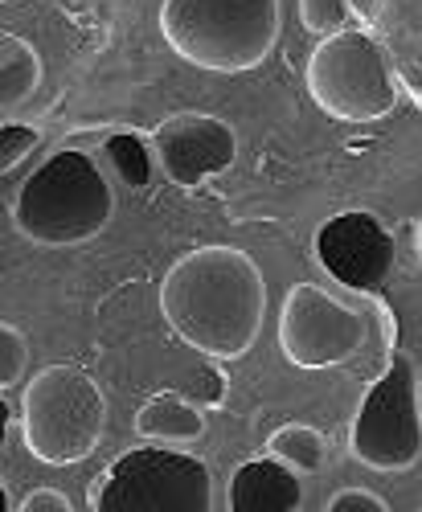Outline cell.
Instances as JSON below:
<instances>
[{
	"instance_id": "12",
	"label": "cell",
	"mask_w": 422,
	"mask_h": 512,
	"mask_svg": "<svg viewBox=\"0 0 422 512\" xmlns=\"http://www.w3.org/2000/svg\"><path fill=\"white\" fill-rule=\"evenodd\" d=\"M136 435L148 443H168V447H189L205 439V414L185 398V394H156L136 410Z\"/></svg>"
},
{
	"instance_id": "4",
	"label": "cell",
	"mask_w": 422,
	"mask_h": 512,
	"mask_svg": "<svg viewBox=\"0 0 422 512\" xmlns=\"http://www.w3.org/2000/svg\"><path fill=\"white\" fill-rule=\"evenodd\" d=\"M107 398L99 381L70 361L46 365L21 394V435L33 459L50 467L82 463L103 439Z\"/></svg>"
},
{
	"instance_id": "18",
	"label": "cell",
	"mask_w": 422,
	"mask_h": 512,
	"mask_svg": "<svg viewBox=\"0 0 422 512\" xmlns=\"http://www.w3.org/2000/svg\"><path fill=\"white\" fill-rule=\"evenodd\" d=\"M37 140H41L37 127L5 119V127H0V168H5V177L13 173V168H21V160L37 148Z\"/></svg>"
},
{
	"instance_id": "8",
	"label": "cell",
	"mask_w": 422,
	"mask_h": 512,
	"mask_svg": "<svg viewBox=\"0 0 422 512\" xmlns=\"http://www.w3.org/2000/svg\"><path fill=\"white\" fill-rule=\"evenodd\" d=\"M279 349L295 369H336L365 349V316L316 283H295L279 308Z\"/></svg>"
},
{
	"instance_id": "14",
	"label": "cell",
	"mask_w": 422,
	"mask_h": 512,
	"mask_svg": "<svg viewBox=\"0 0 422 512\" xmlns=\"http://www.w3.org/2000/svg\"><path fill=\"white\" fill-rule=\"evenodd\" d=\"M267 451L275 459H283L287 467H295L300 476H316L320 467L328 463V443H324V435L316 431V426H308V422H283L279 431L271 435Z\"/></svg>"
},
{
	"instance_id": "15",
	"label": "cell",
	"mask_w": 422,
	"mask_h": 512,
	"mask_svg": "<svg viewBox=\"0 0 422 512\" xmlns=\"http://www.w3.org/2000/svg\"><path fill=\"white\" fill-rule=\"evenodd\" d=\"M107 160H111V168H115L119 181L128 185V189H144V185L152 181V152H148V144H144L140 136H132V132L107 136Z\"/></svg>"
},
{
	"instance_id": "2",
	"label": "cell",
	"mask_w": 422,
	"mask_h": 512,
	"mask_svg": "<svg viewBox=\"0 0 422 512\" xmlns=\"http://www.w3.org/2000/svg\"><path fill=\"white\" fill-rule=\"evenodd\" d=\"M283 29L279 0H164L160 37L181 62L209 74L259 70Z\"/></svg>"
},
{
	"instance_id": "17",
	"label": "cell",
	"mask_w": 422,
	"mask_h": 512,
	"mask_svg": "<svg viewBox=\"0 0 422 512\" xmlns=\"http://www.w3.org/2000/svg\"><path fill=\"white\" fill-rule=\"evenodd\" d=\"M25 361H29V345H25V332L17 324H0V390H9L21 381L25 373Z\"/></svg>"
},
{
	"instance_id": "3",
	"label": "cell",
	"mask_w": 422,
	"mask_h": 512,
	"mask_svg": "<svg viewBox=\"0 0 422 512\" xmlns=\"http://www.w3.org/2000/svg\"><path fill=\"white\" fill-rule=\"evenodd\" d=\"M115 193L103 168L87 156L62 148L21 185L13 201V226L37 246H82L107 230Z\"/></svg>"
},
{
	"instance_id": "7",
	"label": "cell",
	"mask_w": 422,
	"mask_h": 512,
	"mask_svg": "<svg viewBox=\"0 0 422 512\" xmlns=\"http://www.w3.org/2000/svg\"><path fill=\"white\" fill-rule=\"evenodd\" d=\"M349 451L373 472H406L422 455V390L406 357H398L365 390L349 431Z\"/></svg>"
},
{
	"instance_id": "5",
	"label": "cell",
	"mask_w": 422,
	"mask_h": 512,
	"mask_svg": "<svg viewBox=\"0 0 422 512\" xmlns=\"http://www.w3.org/2000/svg\"><path fill=\"white\" fill-rule=\"evenodd\" d=\"M95 512H209L214 472L168 443L123 451L91 488Z\"/></svg>"
},
{
	"instance_id": "13",
	"label": "cell",
	"mask_w": 422,
	"mask_h": 512,
	"mask_svg": "<svg viewBox=\"0 0 422 512\" xmlns=\"http://www.w3.org/2000/svg\"><path fill=\"white\" fill-rule=\"evenodd\" d=\"M41 74H46L41 70V54L25 37L5 29V37H0V111H5V119L37 95Z\"/></svg>"
},
{
	"instance_id": "19",
	"label": "cell",
	"mask_w": 422,
	"mask_h": 512,
	"mask_svg": "<svg viewBox=\"0 0 422 512\" xmlns=\"http://www.w3.org/2000/svg\"><path fill=\"white\" fill-rule=\"evenodd\" d=\"M324 508L328 512H390L386 496H377L373 488H341V492H332Z\"/></svg>"
},
{
	"instance_id": "16",
	"label": "cell",
	"mask_w": 422,
	"mask_h": 512,
	"mask_svg": "<svg viewBox=\"0 0 422 512\" xmlns=\"http://www.w3.org/2000/svg\"><path fill=\"white\" fill-rule=\"evenodd\" d=\"M353 13L349 0H300V21L308 33L316 37H332V33H341L345 17Z\"/></svg>"
},
{
	"instance_id": "6",
	"label": "cell",
	"mask_w": 422,
	"mask_h": 512,
	"mask_svg": "<svg viewBox=\"0 0 422 512\" xmlns=\"http://www.w3.org/2000/svg\"><path fill=\"white\" fill-rule=\"evenodd\" d=\"M304 82H308L312 103L324 115L345 119V123L382 119L398 103L390 54L365 29H353V33L341 29L324 37L308 58Z\"/></svg>"
},
{
	"instance_id": "21",
	"label": "cell",
	"mask_w": 422,
	"mask_h": 512,
	"mask_svg": "<svg viewBox=\"0 0 422 512\" xmlns=\"http://www.w3.org/2000/svg\"><path fill=\"white\" fill-rule=\"evenodd\" d=\"M349 5H353V13H357L365 25H373L377 17H382V5H386V0H349Z\"/></svg>"
},
{
	"instance_id": "9",
	"label": "cell",
	"mask_w": 422,
	"mask_h": 512,
	"mask_svg": "<svg viewBox=\"0 0 422 512\" xmlns=\"http://www.w3.org/2000/svg\"><path fill=\"white\" fill-rule=\"evenodd\" d=\"M152 152L168 173V181L181 189H197L209 177H222L238 160V132L218 115L177 111L156 123Z\"/></svg>"
},
{
	"instance_id": "10",
	"label": "cell",
	"mask_w": 422,
	"mask_h": 512,
	"mask_svg": "<svg viewBox=\"0 0 422 512\" xmlns=\"http://www.w3.org/2000/svg\"><path fill=\"white\" fill-rule=\"evenodd\" d=\"M320 267L353 291H377L394 271V234L365 209L336 213L316 230Z\"/></svg>"
},
{
	"instance_id": "1",
	"label": "cell",
	"mask_w": 422,
	"mask_h": 512,
	"mask_svg": "<svg viewBox=\"0 0 422 512\" xmlns=\"http://www.w3.org/2000/svg\"><path fill=\"white\" fill-rule=\"evenodd\" d=\"M160 316L189 349L238 361L267 320V279L238 246H197L160 279Z\"/></svg>"
},
{
	"instance_id": "22",
	"label": "cell",
	"mask_w": 422,
	"mask_h": 512,
	"mask_svg": "<svg viewBox=\"0 0 422 512\" xmlns=\"http://www.w3.org/2000/svg\"><path fill=\"white\" fill-rule=\"evenodd\" d=\"M414 246H418V254H422V222H418V234H414Z\"/></svg>"
},
{
	"instance_id": "11",
	"label": "cell",
	"mask_w": 422,
	"mask_h": 512,
	"mask_svg": "<svg viewBox=\"0 0 422 512\" xmlns=\"http://www.w3.org/2000/svg\"><path fill=\"white\" fill-rule=\"evenodd\" d=\"M226 508L230 512H300L304 508L300 472L275 455L246 459L230 476Z\"/></svg>"
},
{
	"instance_id": "20",
	"label": "cell",
	"mask_w": 422,
	"mask_h": 512,
	"mask_svg": "<svg viewBox=\"0 0 422 512\" xmlns=\"http://www.w3.org/2000/svg\"><path fill=\"white\" fill-rule=\"evenodd\" d=\"M17 512H70V500L58 488H33L17 500Z\"/></svg>"
},
{
	"instance_id": "23",
	"label": "cell",
	"mask_w": 422,
	"mask_h": 512,
	"mask_svg": "<svg viewBox=\"0 0 422 512\" xmlns=\"http://www.w3.org/2000/svg\"><path fill=\"white\" fill-rule=\"evenodd\" d=\"M5 5H13V0H5Z\"/></svg>"
},
{
	"instance_id": "24",
	"label": "cell",
	"mask_w": 422,
	"mask_h": 512,
	"mask_svg": "<svg viewBox=\"0 0 422 512\" xmlns=\"http://www.w3.org/2000/svg\"><path fill=\"white\" fill-rule=\"evenodd\" d=\"M418 390H422V381H418Z\"/></svg>"
}]
</instances>
